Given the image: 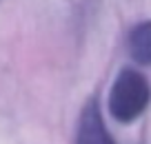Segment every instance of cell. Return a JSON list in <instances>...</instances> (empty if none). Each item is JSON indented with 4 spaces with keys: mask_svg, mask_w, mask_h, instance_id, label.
I'll use <instances>...</instances> for the list:
<instances>
[{
    "mask_svg": "<svg viewBox=\"0 0 151 144\" xmlns=\"http://www.w3.org/2000/svg\"><path fill=\"white\" fill-rule=\"evenodd\" d=\"M129 56L142 67L151 64V20H142L129 31L127 38Z\"/></svg>",
    "mask_w": 151,
    "mask_h": 144,
    "instance_id": "obj_3",
    "label": "cell"
},
{
    "mask_svg": "<svg viewBox=\"0 0 151 144\" xmlns=\"http://www.w3.org/2000/svg\"><path fill=\"white\" fill-rule=\"evenodd\" d=\"M151 100L149 80L136 69H122L109 91V113L127 124L145 113Z\"/></svg>",
    "mask_w": 151,
    "mask_h": 144,
    "instance_id": "obj_1",
    "label": "cell"
},
{
    "mask_svg": "<svg viewBox=\"0 0 151 144\" xmlns=\"http://www.w3.org/2000/svg\"><path fill=\"white\" fill-rule=\"evenodd\" d=\"M76 144H116L100 113V104L96 98L82 107L76 129Z\"/></svg>",
    "mask_w": 151,
    "mask_h": 144,
    "instance_id": "obj_2",
    "label": "cell"
}]
</instances>
